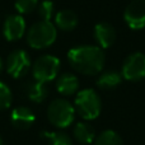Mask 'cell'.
<instances>
[{
    "label": "cell",
    "mask_w": 145,
    "mask_h": 145,
    "mask_svg": "<svg viewBox=\"0 0 145 145\" xmlns=\"http://www.w3.org/2000/svg\"><path fill=\"white\" fill-rule=\"evenodd\" d=\"M3 70V61H1V57H0V72Z\"/></svg>",
    "instance_id": "7402d4cb"
},
{
    "label": "cell",
    "mask_w": 145,
    "mask_h": 145,
    "mask_svg": "<svg viewBox=\"0 0 145 145\" xmlns=\"http://www.w3.org/2000/svg\"><path fill=\"white\" fill-rule=\"evenodd\" d=\"M12 105V92L5 83L0 82V111H5Z\"/></svg>",
    "instance_id": "44dd1931"
},
{
    "label": "cell",
    "mask_w": 145,
    "mask_h": 145,
    "mask_svg": "<svg viewBox=\"0 0 145 145\" xmlns=\"http://www.w3.org/2000/svg\"><path fill=\"white\" fill-rule=\"evenodd\" d=\"M122 79L123 78L121 75V72H118L116 70H107V71H103L98 76L97 85H98V88H101L103 90L113 89V88L118 87L121 84Z\"/></svg>",
    "instance_id": "9a60e30c"
},
{
    "label": "cell",
    "mask_w": 145,
    "mask_h": 145,
    "mask_svg": "<svg viewBox=\"0 0 145 145\" xmlns=\"http://www.w3.org/2000/svg\"><path fill=\"white\" fill-rule=\"evenodd\" d=\"M54 10H55V5L51 0H43L37 7V12L41 20H51L54 15Z\"/></svg>",
    "instance_id": "ffe728a7"
},
{
    "label": "cell",
    "mask_w": 145,
    "mask_h": 145,
    "mask_svg": "<svg viewBox=\"0 0 145 145\" xmlns=\"http://www.w3.org/2000/svg\"><path fill=\"white\" fill-rule=\"evenodd\" d=\"M38 7V0H15L14 8L18 14H29Z\"/></svg>",
    "instance_id": "d6986e66"
},
{
    "label": "cell",
    "mask_w": 145,
    "mask_h": 145,
    "mask_svg": "<svg viewBox=\"0 0 145 145\" xmlns=\"http://www.w3.org/2000/svg\"><path fill=\"white\" fill-rule=\"evenodd\" d=\"M57 29L50 20H40L31 25L27 33V42L32 48L43 50L56 41Z\"/></svg>",
    "instance_id": "7a4b0ae2"
},
{
    "label": "cell",
    "mask_w": 145,
    "mask_h": 145,
    "mask_svg": "<svg viewBox=\"0 0 145 145\" xmlns=\"http://www.w3.org/2000/svg\"><path fill=\"white\" fill-rule=\"evenodd\" d=\"M74 103L75 111L84 120H94L99 116L102 111V102H101L99 95L95 93V90L90 88L78 92Z\"/></svg>",
    "instance_id": "3957f363"
},
{
    "label": "cell",
    "mask_w": 145,
    "mask_h": 145,
    "mask_svg": "<svg viewBox=\"0 0 145 145\" xmlns=\"http://www.w3.org/2000/svg\"><path fill=\"white\" fill-rule=\"evenodd\" d=\"M60 70V60L52 55H43L33 64L32 72L35 80L47 83L54 80Z\"/></svg>",
    "instance_id": "5b68a950"
},
{
    "label": "cell",
    "mask_w": 145,
    "mask_h": 145,
    "mask_svg": "<svg viewBox=\"0 0 145 145\" xmlns=\"http://www.w3.org/2000/svg\"><path fill=\"white\" fill-rule=\"evenodd\" d=\"M68 60L71 68L80 74L95 75L105 66V52L99 46L82 45L69 50Z\"/></svg>",
    "instance_id": "6da1fadb"
},
{
    "label": "cell",
    "mask_w": 145,
    "mask_h": 145,
    "mask_svg": "<svg viewBox=\"0 0 145 145\" xmlns=\"http://www.w3.org/2000/svg\"><path fill=\"white\" fill-rule=\"evenodd\" d=\"M94 145H123L121 136L113 130H105L95 136Z\"/></svg>",
    "instance_id": "e0dca14e"
},
{
    "label": "cell",
    "mask_w": 145,
    "mask_h": 145,
    "mask_svg": "<svg viewBox=\"0 0 145 145\" xmlns=\"http://www.w3.org/2000/svg\"><path fill=\"white\" fill-rule=\"evenodd\" d=\"M43 136L48 140L50 145H72L70 136L65 133L56 131V133H43Z\"/></svg>",
    "instance_id": "ac0fdd59"
},
{
    "label": "cell",
    "mask_w": 145,
    "mask_h": 145,
    "mask_svg": "<svg viewBox=\"0 0 145 145\" xmlns=\"http://www.w3.org/2000/svg\"><path fill=\"white\" fill-rule=\"evenodd\" d=\"M47 117L54 126L59 129L69 127L75 118V108L69 101L57 98L47 108Z\"/></svg>",
    "instance_id": "277c9868"
},
{
    "label": "cell",
    "mask_w": 145,
    "mask_h": 145,
    "mask_svg": "<svg viewBox=\"0 0 145 145\" xmlns=\"http://www.w3.org/2000/svg\"><path fill=\"white\" fill-rule=\"evenodd\" d=\"M31 68V57L24 50H15L7 59V71L14 79L24 76Z\"/></svg>",
    "instance_id": "52a82bcc"
},
{
    "label": "cell",
    "mask_w": 145,
    "mask_h": 145,
    "mask_svg": "<svg viewBox=\"0 0 145 145\" xmlns=\"http://www.w3.org/2000/svg\"><path fill=\"white\" fill-rule=\"evenodd\" d=\"M78 25V15L72 10H60L55 15V27L70 32Z\"/></svg>",
    "instance_id": "4fadbf2b"
},
{
    "label": "cell",
    "mask_w": 145,
    "mask_h": 145,
    "mask_svg": "<svg viewBox=\"0 0 145 145\" xmlns=\"http://www.w3.org/2000/svg\"><path fill=\"white\" fill-rule=\"evenodd\" d=\"M79 80L71 72H64L56 80V89L63 95H71L78 92Z\"/></svg>",
    "instance_id": "7c38bea8"
},
{
    "label": "cell",
    "mask_w": 145,
    "mask_h": 145,
    "mask_svg": "<svg viewBox=\"0 0 145 145\" xmlns=\"http://www.w3.org/2000/svg\"><path fill=\"white\" fill-rule=\"evenodd\" d=\"M47 93H48V89H47L46 83L38 82V80L32 82L31 84H28V87H27L28 98H29L32 102H36V103L43 102V101L46 99V97H47Z\"/></svg>",
    "instance_id": "2e32d148"
},
{
    "label": "cell",
    "mask_w": 145,
    "mask_h": 145,
    "mask_svg": "<svg viewBox=\"0 0 145 145\" xmlns=\"http://www.w3.org/2000/svg\"><path fill=\"white\" fill-rule=\"evenodd\" d=\"M121 75L129 82H139L145 78V55L143 52H133L125 59Z\"/></svg>",
    "instance_id": "8992f818"
},
{
    "label": "cell",
    "mask_w": 145,
    "mask_h": 145,
    "mask_svg": "<svg viewBox=\"0 0 145 145\" xmlns=\"http://www.w3.org/2000/svg\"><path fill=\"white\" fill-rule=\"evenodd\" d=\"M36 116L28 107L20 106L12 111L10 113V122L18 130H27L35 123Z\"/></svg>",
    "instance_id": "8fae6325"
},
{
    "label": "cell",
    "mask_w": 145,
    "mask_h": 145,
    "mask_svg": "<svg viewBox=\"0 0 145 145\" xmlns=\"http://www.w3.org/2000/svg\"><path fill=\"white\" fill-rule=\"evenodd\" d=\"M74 138L80 144H92L95 139V130L90 123L87 122H78L74 126Z\"/></svg>",
    "instance_id": "5bb4252c"
},
{
    "label": "cell",
    "mask_w": 145,
    "mask_h": 145,
    "mask_svg": "<svg viewBox=\"0 0 145 145\" xmlns=\"http://www.w3.org/2000/svg\"><path fill=\"white\" fill-rule=\"evenodd\" d=\"M25 32V20L20 14H12L5 19L3 25V33L5 40L17 41L23 37Z\"/></svg>",
    "instance_id": "9c48e42d"
},
{
    "label": "cell",
    "mask_w": 145,
    "mask_h": 145,
    "mask_svg": "<svg viewBox=\"0 0 145 145\" xmlns=\"http://www.w3.org/2000/svg\"><path fill=\"white\" fill-rule=\"evenodd\" d=\"M123 19L131 29L145 27V0H133L123 12Z\"/></svg>",
    "instance_id": "ba28073f"
},
{
    "label": "cell",
    "mask_w": 145,
    "mask_h": 145,
    "mask_svg": "<svg viewBox=\"0 0 145 145\" xmlns=\"http://www.w3.org/2000/svg\"><path fill=\"white\" fill-rule=\"evenodd\" d=\"M0 145H4V144H3V140H1V138H0Z\"/></svg>",
    "instance_id": "603a6c76"
},
{
    "label": "cell",
    "mask_w": 145,
    "mask_h": 145,
    "mask_svg": "<svg viewBox=\"0 0 145 145\" xmlns=\"http://www.w3.org/2000/svg\"><path fill=\"white\" fill-rule=\"evenodd\" d=\"M94 40L101 48H108L116 41V29L107 22H101L94 27Z\"/></svg>",
    "instance_id": "30bf717a"
}]
</instances>
